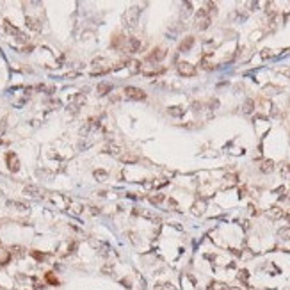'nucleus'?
Instances as JSON below:
<instances>
[{
    "instance_id": "obj_37",
    "label": "nucleus",
    "mask_w": 290,
    "mask_h": 290,
    "mask_svg": "<svg viewBox=\"0 0 290 290\" xmlns=\"http://www.w3.org/2000/svg\"><path fill=\"white\" fill-rule=\"evenodd\" d=\"M73 77H78L77 71H75V73H68V75H66V78H73Z\"/></svg>"
},
{
    "instance_id": "obj_42",
    "label": "nucleus",
    "mask_w": 290,
    "mask_h": 290,
    "mask_svg": "<svg viewBox=\"0 0 290 290\" xmlns=\"http://www.w3.org/2000/svg\"><path fill=\"white\" fill-rule=\"evenodd\" d=\"M230 290H240V288H230Z\"/></svg>"
},
{
    "instance_id": "obj_13",
    "label": "nucleus",
    "mask_w": 290,
    "mask_h": 290,
    "mask_svg": "<svg viewBox=\"0 0 290 290\" xmlns=\"http://www.w3.org/2000/svg\"><path fill=\"white\" fill-rule=\"evenodd\" d=\"M167 114L175 116V118H180V116L183 114V107H180V105H173V107L167 109Z\"/></svg>"
},
{
    "instance_id": "obj_22",
    "label": "nucleus",
    "mask_w": 290,
    "mask_h": 290,
    "mask_svg": "<svg viewBox=\"0 0 290 290\" xmlns=\"http://www.w3.org/2000/svg\"><path fill=\"white\" fill-rule=\"evenodd\" d=\"M23 251H25V249H23L22 246H13L9 253H11V256H18V258H20V256H23Z\"/></svg>"
},
{
    "instance_id": "obj_38",
    "label": "nucleus",
    "mask_w": 290,
    "mask_h": 290,
    "mask_svg": "<svg viewBox=\"0 0 290 290\" xmlns=\"http://www.w3.org/2000/svg\"><path fill=\"white\" fill-rule=\"evenodd\" d=\"M279 73H283V75H287V77H290V70H281Z\"/></svg>"
},
{
    "instance_id": "obj_29",
    "label": "nucleus",
    "mask_w": 290,
    "mask_h": 290,
    "mask_svg": "<svg viewBox=\"0 0 290 290\" xmlns=\"http://www.w3.org/2000/svg\"><path fill=\"white\" fill-rule=\"evenodd\" d=\"M247 276H249V272H247L246 269H242V271H239V279H240L242 283H246V281H247Z\"/></svg>"
},
{
    "instance_id": "obj_9",
    "label": "nucleus",
    "mask_w": 290,
    "mask_h": 290,
    "mask_svg": "<svg viewBox=\"0 0 290 290\" xmlns=\"http://www.w3.org/2000/svg\"><path fill=\"white\" fill-rule=\"evenodd\" d=\"M125 36H121V34H116L114 38H112V41H110V46L112 48H116V50H119V48H123V45H125Z\"/></svg>"
},
{
    "instance_id": "obj_15",
    "label": "nucleus",
    "mask_w": 290,
    "mask_h": 290,
    "mask_svg": "<svg viewBox=\"0 0 290 290\" xmlns=\"http://www.w3.org/2000/svg\"><path fill=\"white\" fill-rule=\"evenodd\" d=\"M121 160H123L125 164H134V162L139 160V157L134 155V153H123V155H121Z\"/></svg>"
},
{
    "instance_id": "obj_34",
    "label": "nucleus",
    "mask_w": 290,
    "mask_h": 290,
    "mask_svg": "<svg viewBox=\"0 0 290 290\" xmlns=\"http://www.w3.org/2000/svg\"><path fill=\"white\" fill-rule=\"evenodd\" d=\"M281 173H283V175H288L290 173V164H285L283 167H281Z\"/></svg>"
},
{
    "instance_id": "obj_17",
    "label": "nucleus",
    "mask_w": 290,
    "mask_h": 290,
    "mask_svg": "<svg viewBox=\"0 0 290 290\" xmlns=\"http://www.w3.org/2000/svg\"><path fill=\"white\" fill-rule=\"evenodd\" d=\"M272 169H274V162H272V160H263L262 166H260V171H262V173H271Z\"/></svg>"
},
{
    "instance_id": "obj_40",
    "label": "nucleus",
    "mask_w": 290,
    "mask_h": 290,
    "mask_svg": "<svg viewBox=\"0 0 290 290\" xmlns=\"http://www.w3.org/2000/svg\"><path fill=\"white\" fill-rule=\"evenodd\" d=\"M103 272H112V267H103Z\"/></svg>"
},
{
    "instance_id": "obj_11",
    "label": "nucleus",
    "mask_w": 290,
    "mask_h": 290,
    "mask_svg": "<svg viewBox=\"0 0 290 290\" xmlns=\"http://www.w3.org/2000/svg\"><path fill=\"white\" fill-rule=\"evenodd\" d=\"M4 29H6L7 34H11V36H16V38H18V34H20V30H18V29L14 27V25H13L9 20H4Z\"/></svg>"
},
{
    "instance_id": "obj_25",
    "label": "nucleus",
    "mask_w": 290,
    "mask_h": 290,
    "mask_svg": "<svg viewBox=\"0 0 290 290\" xmlns=\"http://www.w3.org/2000/svg\"><path fill=\"white\" fill-rule=\"evenodd\" d=\"M166 199V196L164 194H157V196H150V201L151 203H155V205H159V203H162Z\"/></svg>"
},
{
    "instance_id": "obj_5",
    "label": "nucleus",
    "mask_w": 290,
    "mask_h": 290,
    "mask_svg": "<svg viewBox=\"0 0 290 290\" xmlns=\"http://www.w3.org/2000/svg\"><path fill=\"white\" fill-rule=\"evenodd\" d=\"M176 70H178V73L182 77H194L196 75V68L192 64H189V62H180Z\"/></svg>"
},
{
    "instance_id": "obj_20",
    "label": "nucleus",
    "mask_w": 290,
    "mask_h": 290,
    "mask_svg": "<svg viewBox=\"0 0 290 290\" xmlns=\"http://www.w3.org/2000/svg\"><path fill=\"white\" fill-rule=\"evenodd\" d=\"M208 290H230V288H228V285L221 283V281H212L208 285Z\"/></svg>"
},
{
    "instance_id": "obj_33",
    "label": "nucleus",
    "mask_w": 290,
    "mask_h": 290,
    "mask_svg": "<svg viewBox=\"0 0 290 290\" xmlns=\"http://www.w3.org/2000/svg\"><path fill=\"white\" fill-rule=\"evenodd\" d=\"M4 132H6V118H4V119L0 121V135H2Z\"/></svg>"
},
{
    "instance_id": "obj_3",
    "label": "nucleus",
    "mask_w": 290,
    "mask_h": 290,
    "mask_svg": "<svg viewBox=\"0 0 290 290\" xmlns=\"http://www.w3.org/2000/svg\"><path fill=\"white\" fill-rule=\"evenodd\" d=\"M6 162H7V169L11 173H18L20 169V160H18V155L14 151H7L6 153Z\"/></svg>"
},
{
    "instance_id": "obj_14",
    "label": "nucleus",
    "mask_w": 290,
    "mask_h": 290,
    "mask_svg": "<svg viewBox=\"0 0 290 290\" xmlns=\"http://www.w3.org/2000/svg\"><path fill=\"white\" fill-rule=\"evenodd\" d=\"M27 27L29 29H32V30H41V23H39V20H34V18L27 16Z\"/></svg>"
},
{
    "instance_id": "obj_28",
    "label": "nucleus",
    "mask_w": 290,
    "mask_h": 290,
    "mask_svg": "<svg viewBox=\"0 0 290 290\" xmlns=\"http://www.w3.org/2000/svg\"><path fill=\"white\" fill-rule=\"evenodd\" d=\"M157 290H176V288L169 283H159L157 285Z\"/></svg>"
},
{
    "instance_id": "obj_41",
    "label": "nucleus",
    "mask_w": 290,
    "mask_h": 290,
    "mask_svg": "<svg viewBox=\"0 0 290 290\" xmlns=\"http://www.w3.org/2000/svg\"><path fill=\"white\" fill-rule=\"evenodd\" d=\"M247 290H258V288H253V287H249V288H247Z\"/></svg>"
},
{
    "instance_id": "obj_10",
    "label": "nucleus",
    "mask_w": 290,
    "mask_h": 290,
    "mask_svg": "<svg viewBox=\"0 0 290 290\" xmlns=\"http://www.w3.org/2000/svg\"><path fill=\"white\" fill-rule=\"evenodd\" d=\"M141 48V41L137 38H128V54H135Z\"/></svg>"
},
{
    "instance_id": "obj_24",
    "label": "nucleus",
    "mask_w": 290,
    "mask_h": 290,
    "mask_svg": "<svg viewBox=\"0 0 290 290\" xmlns=\"http://www.w3.org/2000/svg\"><path fill=\"white\" fill-rule=\"evenodd\" d=\"M253 109H255V102L253 100H246V103H244V114H251Z\"/></svg>"
},
{
    "instance_id": "obj_19",
    "label": "nucleus",
    "mask_w": 290,
    "mask_h": 290,
    "mask_svg": "<svg viewBox=\"0 0 290 290\" xmlns=\"http://www.w3.org/2000/svg\"><path fill=\"white\" fill-rule=\"evenodd\" d=\"M281 215H283V210L279 207H272L269 210V217H271V219H279Z\"/></svg>"
},
{
    "instance_id": "obj_31",
    "label": "nucleus",
    "mask_w": 290,
    "mask_h": 290,
    "mask_svg": "<svg viewBox=\"0 0 290 290\" xmlns=\"http://www.w3.org/2000/svg\"><path fill=\"white\" fill-rule=\"evenodd\" d=\"M30 255H32L36 260H43L45 258V255H41V253H38V251H30Z\"/></svg>"
},
{
    "instance_id": "obj_32",
    "label": "nucleus",
    "mask_w": 290,
    "mask_h": 290,
    "mask_svg": "<svg viewBox=\"0 0 290 290\" xmlns=\"http://www.w3.org/2000/svg\"><path fill=\"white\" fill-rule=\"evenodd\" d=\"M203 205H194V208H192V212L194 214H203Z\"/></svg>"
},
{
    "instance_id": "obj_2",
    "label": "nucleus",
    "mask_w": 290,
    "mask_h": 290,
    "mask_svg": "<svg viewBox=\"0 0 290 290\" xmlns=\"http://www.w3.org/2000/svg\"><path fill=\"white\" fill-rule=\"evenodd\" d=\"M137 18H139V7H130V9L125 13L123 22H125L126 27H134L137 23Z\"/></svg>"
},
{
    "instance_id": "obj_23",
    "label": "nucleus",
    "mask_w": 290,
    "mask_h": 290,
    "mask_svg": "<svg viewBox=\"0 0 290 290\" xmlns=\"http://www.w3.org/2000/svg\"><path fill=\"white\" fill-rule=\"evenodd\" d=\"M7 205H9V207H16L18 210H27L29 208L27 203H22V201H7Z\"/></svg>"
},
{
    "instance_id": "obj_12",
    "label": "nucleus",
    "mask_w": 290,
    "mask_h": 290,
    "mask_svg": "<svg viewBox=\"0 0 290 290\" xmlns=\"http://www.w3.org/2000/svg\"><path fill=\"white\" fill-rule=\"evenodd\" d=\"M110 91H112V84H107V82H102V84H98V94L105 96V94H109Z\"/></svg>"
},
{
    "instance_id": "obj_35",
    "label": "nucleus",
    "mask_w": 290,
    "mask_h": 290,
    "mask_svg": "<svg viewBox=\"0 0 290 290\" xmlns=\"http://www.w3.org/2000/svg\"><path fill=\"white\" fill-rule=\"evenodd\" d=\"M192 110H201V103H199V102H194V103H192Z\"/></svg>"
},
{
    "instance_id": "obj_7",
    "label": "nucleus",
    "mask_w": 290,
    "mask_h": 290,
    "mask_svg": "<svg viewBox=\"0 0 290 290\" xmlns=\"http://www.w3.org/2000/svg\"><path fill=\"white\" fill-rule=\"evenodd\" d=\"M192 46H194V38H192V36H187V38L178 45V50H180V52H189Z\"/></svg>"
},
{
    "instance_id": "obj_36",
    "label": "nucleus",
    "mask_w": 290,
    "mask_h": 290,
    "mask_svg": "<svg viewBox=\"0 0 290 290\" xmlns=\"http://www.w3.org/2000/svg\"><path fill=\"white\" fill-rule=\"evenodd\" d=\"M91 214H93V215H98V214H100V208H98V207H91Z\"/></svg>"
},
{
    "instance_id": "obj_21",
    "label": "nucleus",
    "mask_w": 290,
    "mask_h": 290,
    "mask_svg": "<svg viewBox=\"0 0 290 290\" xmlns=\"http://www.w3.org/2000/svg\"><path fill=\"white\" fill-rule=\"evenodd\" d=\"M107 176H109V175H107V171H103V169H96V171H94V178H96L98 182H105V180H107Z\"/></svg>"
},
{
    "instance_id": "obj_4",
    "label": "nucleus",
    "mask_w": 290,
    "mask_h": 290,
    "mask_svg": "<svg viewBox=\"0 0 290 290\" xmlns=\"http://www.w3.org/2000/svg\"><path fill=\"white\" fill-rule=\"evenodd\" d=\"M125 94L128 96V98H132V100H146V93H144L142 89H139V87H134V86L125 87Z\"/></svg>"
},
{
    "instance_id": "obj_1",
    "label": "nucleus",
    "mask_w": 290,
    "mask_h": 290,
    "mask_svg": "<svg viewBox=\"0 0 290 290\" xmlns=\"http://www.w3.org/2000/svg\"><path fill=\"white\" fill-rule=\"evenodd\" d=\"M210 27V16H208L207 9H199L196 13V29L199 30H205V29Z\"/></svg>"
},
{
    "instance_id": "obj_16",
    "label": "nucleus",
    "mask_w": 290,
    "mask_h": 290,
    "mask_svg": "<svg viewBox=\"0 0 290 290\" xmlns=\"http://www.w3.org/2000/svg\"><path fill=\"white\" fill-rule=\"evenodd\" d=\"M119 151H121V148L118 144H114V142H110L109 146L103 150V153H110V155H119Z\"/></svg>"
},
{
    "instance_id": "obj_39",
    "label": "nucleus",
    "mask_w": 290,
    "mask_h": 290,
    "mask_svg": "<svg viewBox=\"0 0 290 290\" xmlns=\"http://www.w3.org/2000/svg\"><path fill=\"white\" fill-rule=\"evenodd\" d=\"M32 48H34V46H25V48H23V52H25V54H29Z\"/></svg>"
},
{
    "instance_id": "obj_27",
    "label": "nucleus",
    "mask_w": 290,
    "mask_h": 290,
    "mask_svg": "<svg viewBox=\"0 0 290 290\" xmlns=\"http://www.w3.org/2000/svg\"><path fill=\"white\" fill-rule=\"evenodd\" d=\"M207 13H208V16H210V14H215V13H217V7H215V4H214V2H208L207 4Z\"/></svg>"
},
{
    "instance_id": "obj_18",
    "label": "nucleus",
    "mask_w": 290,
    "mask_h": 290,
    "mask_svg": "<svg viewBox=\"0 0 290 290\" xmlns=\"http://www.w3.org/2000/svg\"><path fill=\"white\" fill-rule=\"evenodd\" d=\"M45 281H46L48 285H54V287L61 283V281L57 279V276H55L54 272H46V274H45Z\"/></svg>"
},
{
    "instance_id": "obj_30",
    "label": "nucleus",
    "mask_w": 290,
    "mask_h": 290,
    "mask_svg": "<svg viewBox=\"0 0 290 290\" xmlns=\"http://www.w3.org/2000/svg\"><path fill=\"white\" fill-rule=\"evenodd\" d=\"M191 2H185L183 4V16H187V14H191Z\"/></svg>"
},
{
    "instance_id": "obj_43",
    "label": "nucleus",
    "mask_w": 290,
    "mask_h": 290,
    "mask_svg": "<svg viewBox=\"0 0 290 290\" xmlns=\"http://www.w3.org/2000/svg\"><path fill=\"white\" fill-rule=\"evenodd\" d=\"M288 221H290V215H288Z\"/></svg>"
},
{
    "instance_id": "obj_6",
    "label": "nucleus",
    "mask_w": 290,
    "mask_h": 290,
    "mask_svg": "<svg viewBox=\"0 0 290 290\" xmlns=\"http://www.w3.org/2000/svg\"><path fill=\"white\" fill-rule=\"evenodd\" d=\"M166 50H162V48H155V50H151L148 55H146V61H150V62H159V61H162L166 57Z\"/></svg>"
},
{
    "instance_id": "obj_8",
    "label": "nucleus",
    "mask_w": 290,
    "mask_h": 290,
    "mask_svg": "<svg viewBox=\"0 0 290 290\" xmlns=\"http://www.w3.org/2000/svg\"><path fill=\"white\" fill-rule=\"evenodd\" d=\"M23 194H27V196H32V198H41V189L36 185H27L23 189Z\"/></svg>"
},
{
    "instance_id": "obj_26",
    "label": "nucleus",
    "mask_w": 290,
    "mask_h": 290,
    "mask_svg": "<svg viewBox=\"0 0 290 290\" xmlns=\"http://www.w3.org/2000/svg\"><path fill=\"white\" fill-rule=\"evenodd\" d=\"M279 237H281L283 240H290V228H283V230H279Z\"/></svg>"
}]
</instances>
